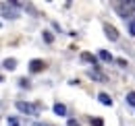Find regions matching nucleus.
<instances>
[{
  "instance_id": "1",
  "label": "nucleus",
  "mask_w": 135,
  "mask_h": 126,
  "mask_svg": "<svg viewBox=\"0 0 135 126\" xmlns=\"http://www.w3.org/2000/svg\"><path fill=\"white\" fill-rule=\"evenodd\" d=\"M17 2H11V4H0V15L4 19H17L19 17V10L15 8Z\"/></svg>"
},
{
  "instance_id": "9",
  "label": "nucleus",
  "mask_w": 135,
  "mask_h": 126,
  "mask_svg": "<svg viewBox=\"0 0 135 126\" xmlns=\"http://www.w3.org/2000/svg\"><path fill=\"white\" fill-rule=\"evenodd\" d=\"M127 103H129V106H135V91L127 93Z\"/></svg>"
},
{
  "instance_id": "8",
  "label": "nucleus",
  "mask_w": 135,
  "mask_h": 126,
  "mask_svg": "<svg viewBox=\"0 0 135 126\" xmlns=\"http://www.w3.org/2000/svg\"><path fill=\"white\" fill-rule=\"evenodd\" d=\"M54 114H56V116H67V108H65L62 103H56V106H54Z\"/></svg>"
},
{
  "instance_id": "18",
  "label": "nucleus",
  "mask_w": 135,
  "mask_h": 126,
  "mask_svg": "<svg viewBox=\"0 0 135 126\" xmlns=\"http://www.w3.org/2000/svg\"><path fill=\"white\" fill-rule=\"evenodd\" d=\"M0 81H2V77H0Z\"/></svg>"
},
{
  "instance_id": "7",
  "label": "nucleus",
  "mask_w": 135,
  "mask_h": 126,
  "mask_svg": "<svg viewBox=\"0 0 135 126\" xmlns=\"http://www.w3.org/2000/svg\"><path fill=\"white\" fill-rule=\"evenodd\" d=\"M89 79H94V81H102V83H104V81H106V77L102 75L100 70H91V72H89Z\"/></svg>"
},
{
  "instance_id": "5",
  "label": "nucleus",
  "mask_w": 135,
  "mask_h": 126,
  "mask_svg": "<svg viewBox=\"0 0 135 126\" xmlns=\"http://www.w3.org/2000/svg\"><path fill=\"white\" fill-rule=\"evenodd\" d=\"M29 68H31V72H40V70L44 68V62H42V60H33V62L29 64Z\"/></svg>"
},
{
  "instance_id": "6",
  "label": "nucleus",
  "mask_w": 135,
  "mask_h": 126,
  "mask_svg": "<svg viewBox=\"0 0 135 126\" xmlns=\"http://www.w3.org/2000/svg\"><path fill=\"white\" fill-rule=\"evenodd\" d=\"M98 99H100V103H104V106H112V97L106 93H100L98 95Z\"/></svg>"
},
{
  "instance_id": "2",
  "label": "nucleus",
  "mask_w": 135,
  "mask_h": 126,
  "mask_svg": "<svg viewBox=\"0 0 135 126\" xmlns=\"http://www.w3.org/2000/svg\"><path fill=\"white\" fill-rule=\"evenodd\" d=\"M17 108H19V112H23V114H37V108H35L33 103H27V101H17Z\"/></svg>"
},
{
  "instance_id": "3",
  "label": "nucleus",
  "mask_w": 135,
  "mask_h": 126,
  "mask_svg": "<svg viewBox=\"0 0 135 126\" xmlns=\"http://www.w3.org/2000/svg\"><path fill=\"white\" fill-rule=\"evenodd\" d=\"M104 33H106L112 41H117V39H118V31L114 29V27H110V25H104Z\"/></svg>"
},
{
  "instance_id": "14",
  "label": "nucleus",
  "mask_w": 135,
  "mask_h": 126,
  "mask_svg": "<svg viewBox=\"0 0 135 126\" xmlns=\"http://www.w3.org/2000/svg\"><path fill=\"white\" fill-rule=\"evenodd\" d=\"M129 33H131V35H135V19L129 23Z\"/></svg>"
},
{
  "instance_id": "13",
  "label": "nucleus",
  "mask_w": 135,
  "mask_h": 126,
  "mask_svg": "<svg viewBox=\"0 0 135 126\" xmlns=\"http://www.w3.org/2000/svg\"><path fill=\"white\" fill-rule=\"evenodd\" d=\"M44 39H46L48 44H52V33L50 31H44Z\"/></svg>"
},
{
  "instance_id": "11",
  "label": "nucleus",
  "mask_w": 135,
  "mask_h": 126,
  "mask_svg": "<svg viewBox=\"0 0 135 126\" xmlns=\"http://www.w3.org/2000/svg\"><path fill=\"white\" fill-rule=\"evenodd\" d=\"M89 122H91V126H104V120H102V118H91Z\"/></svg>"
},
{
  "instance_id": "16",
  "label": "nucleus",
  "mask_w": 135,
  "mask_h": 126,
  "mask_svg": "<svg viewBox=\"0 0 135 126\" xmlns=\"http://www.w3.org/2000/svg\"><path fill=\"white\" fill-rule=\"evenodd\" d=\"M69 126H79V122L77 120H69Z\"/></svg>"
},
{
  "instance_id": "10",
  "label": "nucleus",
  "mask_w": 135,
  "mask_h": 126,
  "mask_svg": "<svg viewBox=\"0 0 135 126\" xmlns=\"http://www.w3.org/2000/svg\"><path fill=\"white\" fill-rule=\"evenodd\" d=\"M81 58H83L85 62H96V58H94L91 54H87V52H83V54H81Z\"/></svg>"
},
{
  "instance_id": "15",
  "label": "nucleus",
  "mask_w": 135,
  "mask_h": 126,
  "mask_svg": "<svg viewBox=\"0 0 135 126\" xmlns=\"http://www.w3.org/2000/svg\"><path fill=\"white\" fill-rule=\"evenodd\" d=\"M8 126H19V120L17 118H8Z\"/></svg>"
},
{
  "instance_id": "17",
  "label": "nucleus",
  "mask_w": 135,
  "mask_h": 126,
  "mask_svg": "<svg viewBox=\"0 0 135 126\" xmlns=\"http://www.w3.org/2000/svg\"><path fill=\"white\" fill-rule=\"evenodd\" d=\"M127 4H129V6H135V0H133V2H127Z\"/></svg>"
},
{
  "instance_id": "4",
  "label": "nucleus",
  "mask_w": 135,
  "mask_h": 126,
  "mask_svg": "<svg viewBox=\"0 0 135 126\" xmlns=\"http://www.w3.org/2000/svg\"><path fill=\"white\" fill-rule=\"evenodd\" d=\"M98 58L104 60V62H112V54H110V52H106V50H100V52H98Z\"/></svg>"
},
{
  "instance_id": "12",
  "label": "nucleus",
  "mask_w": 135,
  "mask_h": 126,
  "mask_svg": "<svg viewBox=\"0 0 135 126\" xmlns=\"http://www.w3.org/2000/svg\"><path fill=\"white\" fill-rule=\"evenodd\" d=\"M4 66H6L8 70H13V68L17 66V62H15V60H6V62H4Z\"/></svg>"
}]
</instances>
